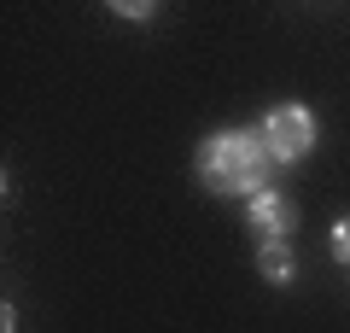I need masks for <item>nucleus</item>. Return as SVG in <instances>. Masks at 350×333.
I'll return each instance as SVG.
<instances>
[{"instance_id": "1", "label": "nucleus", "mask_w": 350, "mask_h": 333, "mask_svg": "<svg viewBox=\"0 0 350 333\" xmlns=\"http://www.w3.org/2000/svg\"><path fill=\"white\" fill-rule=\"evenodd\" d=\"M193 170L216 199H257L275 187V158L257 129H211L193 152Z\"/></svg>"}, {"instance_id": "2", "label": "nucleus", "mask_w": 350, "mask_h": 333, "mask_svg": "<svg viewBox=\"0 0 350 333\" xmlns=\"http://www.w3.org/2000/svg\"><path fill=\"white\" fill-rule=\"evenodd\" d=\"M257 135H262V147H269V158H275V170H286V164H304L315 152L321 123H315V111L304 106V99H280V106L262 111Z\"/></svg>"}, {"instance_id": "3", "label": "nucleus", "mask_w": 350, "mask_h": 333, "mask_svg": "<svg viewBox=\"0 0 350 333\" xmlns=\"http://www.w3.org/2000/svg\"><path fill=\"white\" fill-rule=\"evenodd\" d=\"M245 228L257 240H292V234H298V205H292V193L269 187V193L245 199Z\"/></svg>"}, {"instance_id": "4", "label": "nucleus", "mask_w": 350, "mask_h": 333, "mask_svg": "<svg viewBox=\"0 0 350 333\" xmlns=\"http://www.w3.org/2000/svg\"><path fill=\"white\" fill-rule=\"evenodd\" d=\"M257 275H262L269 286H292V281H298L292 240H257Z\"/></svg>"}, {"instance_id": "5", "label": "nucleus", "mask_w": 350, "mask_h": 333, "mask_svg": "<svg viewBox=\"0 0 350 333\" xmlns=\"http://www.w3.org/2000/svg\"><path fill=\"white\" fill-rule=\"evenodd\" d=\"M327 251H333L338 263H350V217L333 222V234H327Z\"/></svg>"}, {"instance_id": "6", "label": "nucleus", "mask_w": 350, "mask_h": 333, "mask_svg": "<svg viewBox=\"0 0 350 333\" xmlns=\"http://www.w3.org/2000/svg\"><path fill=\"white\" fill-rule=\"evenodd\" d=\"M111 12L129 18V24H152V18H158V6H146V0H117Z\"/></svg>"}, {"instance_id": "7", "label": "nucleus", "mask_w": 350, "mask_h": 333, "mask_svg": "<svg viewBox=\"0 0 350 333\" xmlns=\"http://www.w3.org/2000/svg\"><path fill=\"white\" fill-rule=\"evenodd\" d=\"M0 333H18V310L12 304H0Z\"/></svg>"}]
</instances>
